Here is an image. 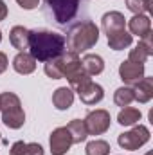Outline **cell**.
Wrapping results in <instances>:
<instances>
[{
	"label": "cell",
	"instance_id": "6da1fadb",
	"mask_svg": "<svg viewBox=\"0 0 153 155\" xmlns=\"http://www.w3.org/2000/svg\"><path fill=\"white\" fill-rule=\"evenodd\" d=\"M29 54L36 61H49L58 58L65 52V36L54 31H29V41H27Z\"/></svg>",
	"mask_w": 153,
	"mask_h": 155
},
{
	"label": "cell",
	"instance_id": "7a4b0ae2",
	"mask_svg": "<svg viewBox=\"0 0 153 155\" xmlns=\"http://www.w3.org/2000/svg\"><path fill=\"white\" fill-rule=\"evenodd\" d=\"M99 40V29L94 22L90 20H85V22H79L77 25H74L67 38H65V45L70 52H83L86 49H92Z\"/></svg>",
	"mask_w": 153,
	"mask_h": 155
},
{
	"label": "cell",
	"instance_id": "3957f363",
	"mask_svg": "<svg viewBox=\"0 0 153 155\" xmlns=\"http://www.w3.org/2000/svg\"><path fill=\"white\" fill-rule=\"evenodd\" d=\"M81 60L76 52H63L54 60L45 61V74L52 79H61V78H72L81 71Z\"/></svg>",
	"mask_w": 153,
	"mask_h": 155
},
{
	"label": "cell",
	"instance_id": "277c9868",
	"mask_svg": "<svg viewBox=\"0 0 153 155\" xmlns=\"http://www.w3.org/2000/svg\"><path fill=\"white\" fill-rule=\"evenodd\" d=\"M0 112H2V121L7 128L18 130L25 123V114L20 103V97L13 92H4L0 94Z\"/></svg>",
	"mask_w": 153,
	"mask_h": 155
},
{
	"label": "cell",
	"instance_id": "5b68a950",
	"mask_svg": "<svg viewBox=\"0 0 153 155\" xmlns=\"http://www.w3.org/2000/svg\"><path fill=\"white\" fill-rule=\"evenodd\" d=\"M45 5L58 25H67L79 11V0H45Z\"/></svg>",
	"mask_w": 153,
	"mask_h": 155
},
{
	"label": "cell",
	"instance_id": "8992f818",
	"mask_svg": "<svg viewBox=\"0 0 153 155\" xmlns=\"http://www.w3.org/2000/svg\"><path fill=\"white\" fill-rule=\"evenodd\" d=\"M148 141H150V130L144 124H137L133 130L121 134L119 139H117L119 146L124 148V150H139Z\"/></svg>",
	"mask_w": 153,
	"mask_h": 155
},
{
	"label": "cell",
	"instance_id": "52a82bcc",
	"mask_svg": "<svg viewBox=\"0 0 153 155\" xmlns=\"http://www.w3.org/2000/svg\"><path fill=\"white\" fill-rule=\"evenodd\" d=\"M110 114L106 110H94L85 117V126L88 135H101L110 128Z\"/></svg>",
	"mask_w": 153,
	"mask_h": 155
},
{
	"label": "cell",
	"instance_id": "ba28073f",
	"mask_svg": "<svg viewBox=\"0 0 153 155\" xmlns=\"http://www.w3.org/2000/svg\"><path fill=\"white\" fill-rule=\"evenodd\" d=\"M72 144L74 143L67 126H60L50 134V153L52 155H65Z\"/></svg>",
	"mask_w": 153,
	"mask_h": 155
},
{
	"label": "cell",
	"instance_id": "9c48e42d",
	"mask_svg": "<svg viewBox=\"0 0 153 155\" xmlns=\"http://www.w3.org/2000/svg\"><path fill=\"white\" fill-rule=\"evenodd\" d=\"M101 27L103 31L106 33V36H112L119 31H124L126 27V18L122 13L119 11H110V13H105L103 18H101Z\"/></svg>",
	"mask_w": 153,
	"mask_h": 155
},
{
	"label": "cell",
	"instance_id": "30bf717a",
	"mask_svg": "<svg viewBox=\"0 0 153 155\" xmlns=\"http://www.w3.org/2000/svg\"><path fill=\"white\" fill-rule=\"evenodd\" d=\"M119 76L126 85H135L144 78V65L142 63H133V61H122L119 67Z\"/></svg>",
	"mask_w": 153,
	"mask_h": 155
},
{
	"label": "cell",
	"instance_id": "8fae6325",
	"mask_svg": "<svg viewBox=\"0 0 153 155\" xmlns=\"http://www.w3.org/2000/svg\"><path fill=\"white\" fill-rule=\"evenodd\" d=\"M77 94H79V99H81L85 105H96V103H99V101L105 97L103 87L97 85V83H94L92 79L86 81V83L77 90Z\"/></svg>",
	"mask_w": 153,
	"mask_h": 155
},
{
	"label": "cell",
	"instance_id": "7c38bea8",
	"mask_svg": "<svg viewBox=\"0 0 153 155\" xmlns=\"http://www.w3.org/2000/svg\"><path fill=\"white\" fill-rule=\"evenodd\" d=\"M132 88H133L135 101H139V103H148L153 97V78L144 76L141 81H137Z\"/></svg>",
	"mask_w": 153,
	"mask_h": 155
},
{
	"label": "cell",
	"instance_id": "4fadbf2b",
	"mask_svg": "<svg viewBox=\"0 0 153 155\" xmlns=\"http://www.w3.org/2000/svg\"><path fill=\"white\" fill-rule=\"evenodd\" d=\"M13 69L18 74H31L36 69V60L29 54V52H18L13 60Z\"/></svg>",
	"mask_w": 153,
	"mask_h": 155
},
{
	"label": "cell",
	"instance_id": "5bb4252c",
	"mask_svg": "<svg viewBox=\"0 0 153 155\" xmlns=\"http://www.w3.org/2000/svg\"><path fill=\"white\" fill-rule=\"evenodd\" d=\"M128 27H130L132 35H137L139 38H142V36H146V35L151 33V20L146 15H135L128 22Z\"/></svg>",
	"mask_w": 153,
	"mask_h": 155
},
{
	"label": "cell",
	"instance_id": "9a60e30c",
	"mask_svg": "<svg viewBox=\"0 0 153 155\" xmlns=\"http://www.w3.org/2000/svg\"><path fill=\"white\" fill-rule=\"evenodd\" d=\"M74 103V92L69 87H60L54 94H52V105L58 110H67L70 108Z\"/></svg>",
	"mask_w": 153,
	"mask_h": 155
},
{
	"label": "cell",
	"instance_id": "2e32d148",
	"mask_svg": "<svg viewBox=\"0 0 153 155\" xmlns=\"http://www.w3.org/2000/svg\"><path fill=\"white\" fill-rule=\"evenodd\" d=\"M81 67L88 76H97L105 71V61L97 54H85L83 61H81Z\"/></svg>",
	"mask_w": 153,
	"mask_h": 155
},
{
	"label": "cell",
	"instance_id": "e0dca14e",
	"mask_svg": "<svg viewBox=\"0 0 153 155\" xmlns=\"http://www.w3.org/2000/svg\"><path fill=\"white\" fill-rule=\"evenodd\" d=\"M9 41L15 49H18L20 52H24L27 49V41H29V31L22 25H15L9 33Z\"/></svg>",
	"mask_w": 153,
	"mask_h": 155
},
{
	"label": "cell",
	"instance_id": "ac0fdd59",
	"mask_svg": "<svg viewBox=\"0 0 153 155\" xmlns=\"http://www.w3.org/2000/svg\"><path fill=\"white\" fill-rule=\"evenodd\" d=\"M67 130L70 132V137H72V143H83L86 137H88V132H86V126H85V121L81 119H74L67 124Z\"/></svg>",
	"mask_w": 153,
	"mask_h": 155
},
{
	"label": "cell",
	"instance_id": "d6986e66",
	"mask_svg": "<svg viewBox=\"0 0 153 155\" xmlns=\"http://www.w3.org/2000/svg\"><path fill=\"white\" fill-rule=\"evenodd\" d=\"M141 110L139 108H133V107H124L121 112H119V116H117V121H119V124H122V126H132V124H135V123H139L141 121Z\"/></svg>",
	"mask_w": 153,
	"mask_h": 155
},
{
	"label": "cell",
	"instance_id": "ffe728a7",
	"mask_svg": "<svg viewBox=\"0 0 153 155\" xmlns=\"http://www.w3.org/2000/svg\"><path fill=\"white\" fill-rule=\"evenodd\" d=\"M108 45L114 51H122V49H126V47L132 45V35L126 33V29L119 31V33H115L112 36H108Z\"/></svg>",
	"mask_w": 153,
	"mask_h": 155
},
{
	"label": "cell",
	"instance_id": "44dd1931",
	"mask_svg": "<svg viewBox=\"0 0 153 155\" xmlns=\"http://www.w3.org/2000/svg\"><path fill=\"white\" fill-rule=\"evenodd\" d=\"M114 101L117 107H130L133 101H135V96H133V88L130 87V85H126V87H121V88H117L115 90V96H114Z\"/></svg>",
	"mask_w": 153,
	"mask_h": 155
},
{
	"label": "cell",
	"instance_id": "7402d4cb",
	"mask_svg": "<svg viewBox=\"0 0 153 155\" xmlns=\"http://www.w3.org/2000/svg\"><path fill=\"white\" fill-rule=\"evenodd\" d=\"M85 152L86 155H110V144L103 139H96L86 144Z\"/></svg>",
	"mask_w": 153,
	"mask_h": 155
},
{
	"label": "cell",
	"instance_id": "603a6c76",
	"mask_svg": "<svg viewBox=\"0 0 153 155\" xmlns=\"http://www.w3.org/2000/svg\"><path fill=\"white\" fill-rule=\"evenodd\" d=\"M126 5L132 13L135 15H144L150 11V5H151V0H126Z\"/></svg>",
	"mask_w": 153,
	"mask_h": 155
},
{
	"label": "cell",
	"instance_id": "cb8c5ba5",
	"mask_svg": "<svg viewBox=\"0 0 153 155\" xmlns=\"http://www.w3.org/2000/svg\"><path fill=\"white\" fill-rule=\"evenodd\" d=\"M22 155H43V148L38 143H25Z\"/></svg>",
	"mask_w": 153,
	"mask_h": 155
},
{
	"label": "cell",
	"instance_id": "d4e9b609",
	"mask_svg": "<svg viewBox=\"0 0 153 155\" xmlns=\"http://www.w3.org/2000/svg\"><path fill=\"white\" fill-rule=\"evenodd\" d=\"M16 2H18V5L22 9H34L40 4V0H16Z\"/></svg>",
	"mask_w": 153,
	"mask_h": 155
},
{
	"label": "cell",
	"instance_id": "484cf974",
	"mask_svg": "<svg viewBox=\"0 0 153 155\" xmlns=\"http://www.w3.org/2000/svg\"><path fill=\"white\" fill-rule=\"evenodd\" d=\"M5 69H7V56L4 52H0V74L5 72Z\"/></svg>",
	"mask_w": 153,
	"mask_h": 155
},
{
	"label": "cell",
	"instance_id": "4316f807",
	"mask_svg": "<svg viewBox=\"0 0 153 155\" xmlns=\"http://www.w3.org/2000/svg\"><path fill=\"white\" fill-rule=\"evenodd\" d=\"M5 16H7V5L0 0V20H4Z\"/></svg>",
	"mask_w": 153,
	"mask_h": 155
},
{
	"label": "cell",
	"instance_id": "83f0119b",
	"mask_svg": "<svg viewBox=\"0 0 153 155\" xmlns=\"http://www.w3.org/2000/svg\"><path fill=\"white\" fill-rule=\"evenodd\" d=\"M0 41H2V31H0Z\"/></svg>",
	"mask_w": 153,
	"mask_h": 155
},
{
	"label": "cell",
	"instance_id": "f1b7e54d",
	"mask_svg": "<svg viewBox=\"0 0 153 155\" xmlns=\"http://www.w3.org/2000/svg\"><path fill=\"white\" fill-rule=\"evenodd\" d=\"M146 155H151V153H146Z\"/></svg>",
	"mask_w": 153,
	"mask_h": 155
}]
</instances>
